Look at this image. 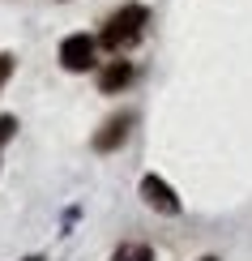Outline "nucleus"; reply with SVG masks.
I'll return each instance as SVG.
<instances>
[{"label": "nucleus", "mask_w": 252, "mask_h": 261, "mask_svg": "<svg viewBox=\"0 0 252 261\" xmlns=\"http://www.w3.org/2000/svg\"><path fill=\"white\" fill-rule=\"evenodd\" d=\"M146 26H150V9L146 5H120L116 13L103 21L98 43H103L107 51H128L141 35H146Z\"/></svg>", "instance_id": "f257e3e1"}, {"label": "nucleus", "mask_w": 252, "mask_h": 261, "mask_svg": "<svg viewBox=\"0 0 252 261\" xmlns=\"http://www.w3.org/2000/svg\"><path fill=\"white\" fill-rule=\"evenodd\" d=\"M94 56H98V43L90 35H69L60 43V64L69 73H86V69H94Z\"/></svg>", "instance_id": "f03ea898"}, {"label": "nucleus", "mask_w": 252, "mask_h": 261, "mask_svg": "<svg viewBox=\"0 0 252 261\" xmlns=\"http://www.w3.org/2000/svg\"><path fill=\"white\" fill-rule=\"evenodd\" d=\"M141 201L150 205V210H158V214H180L184 205H180V197H175V189L167 180H158V176H146L141 180Z\"/></svg>", "instance_id": "7ed1b4c3"}, {"label": "nucleus", "mask_w": 252, "mask_h": 261, "mask_svg": "<svg viewBox=\"0 0 252 261\" xmlns=\"http://www.w3.org/2000/svg\"><path fill=\"white\" fill-rule=\"evenodd\" d=\"M128 128H133V112H120V116H111V120L103 124V133L94 137V150H98V154H107V150H116V146H124V137H128Z\"/></svg>", "instance_id": "20e7f679"}, {"label": "nucleus", "mask_w": 252, "mask_h": 261, "mask_svg": "<svg viewBox=\"0 0 252 261\" xmlns=\"http://www.w3.org/2000/svg\"><path fill=\"white\" fill-rule=\"evenodd\" d=\"M128 82H133V64H128V60H111L103 73H98V90H103V94H116V90H124Z\"/></svg>", "instance_id": "39448f33"}, {"label": "nucleus", "mask_w": 252, "mask_h": 261, "mask_svg": "<svg viewBox=\"0 0 252 261\" xmlns=\"http://www.w3.org/2000/svg\"><path fill=\"white\" fill-rule=\"evenodd\" d=\"M111 261H154V248L150 244H120L111 253Z\"/></svg>", "instance_id": "423d86ee"}, {"label": "nucleus", "mask_w": 252, "mask_h": 261, "mask_svg": "<svg viewBox=\"0 0 252 261\" xmlns=\"http://www.w3.org/2000/svg\"><path fill=\"white\" fill-rule=\"evenodd\" d=\"M13 133H17V120H13V116H0V146H5Z\"/></svg>", "instance_id": "0eeeda50"}, {"label": "nucleus", "mask_w": 252, "mask_h": 261, "mask_svg": "<svg viewBox=\"0 0 252 261\" xmlns=\"http://www.w3.org/2000/svg\"><path fill=\"white\" fill-rule=\"evenodd\" d=\"M9 77H13V56L5 51V56H0V86H5Z\"/></svg>", "instance_id": "6e6552de"}, {"label": "nucleus", "mask_w": 252, "mask_h": 261, "mask_svg": "<svg viewBox=\"0 0 252 261\" xmlns=\"http://www.w3.org/2000/svg\"><path fill=\"white\" fill-rule=\"evenodd\" d=\"M201 261H218V257H201Z\"/></svg>", "instance_id": "1a4fd4ad"}]
</instances>
